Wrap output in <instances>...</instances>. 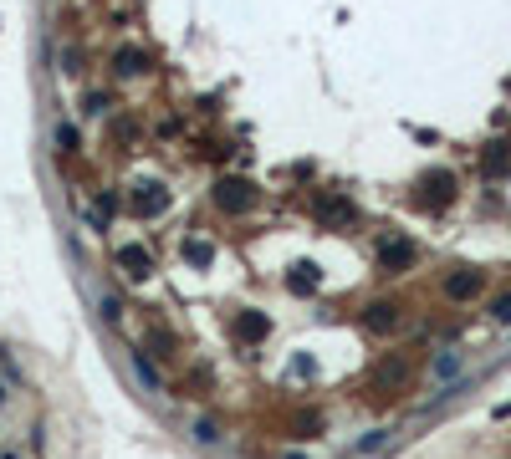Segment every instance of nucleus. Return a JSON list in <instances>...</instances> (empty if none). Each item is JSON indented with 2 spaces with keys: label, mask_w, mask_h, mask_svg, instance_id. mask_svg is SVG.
<instances>
[{
  "label": "nucleus",
  "mask_w": 511,
  "mask_h": 459,
  "mask_svg": "<svg viewBox=\"0 0 511 459\" xmlns=\"http://www.w3.org/2000/svg\"><path fill=\"white\" fill-rule=\"evenodd\" d=\"M210 200H215L220 214H246V209L256 204V189H251L246 179H220L215 189H210Z\"/></svg>",
  "instance_id": "obj_1"
},
{
  "label": "nucleus",
  "mask_w": 511,
  "mask_h": 459,
  "mask_svg": "<svg viewBox=\"0 0 511 459\" xmlns=\"http://www.w3.org/2000/svg\"><path fill=\"white\" fill-rule=\"evenodd\" d=\"M404 383H409V357L404 353H389L373 367V393H399Z\"/></svg>",
  "instance_id": "obj_2"
},
{
  "label": "nucleus",
  "mask_w": 511,
  "mask_h": 459,
  "mask_svg": "<svg viewBox=\"0 0 511 459\" xmlns=\"http://www.w3.org/2000/svg\"><path fill=\"white\" fill-rule=\"evenodd\" d=\"M113 266H118V276H123V281H143L148 271H154V260H148V250H143V245H123V250L113 255Z\"/></svg>",
  "instance_id": "obj_3"
},
{
  "label": "nucleus",
  "mask_w": 511,
  "mask_h": 459,
  "mask_svg": "<svg viewBox=\"0 0 511 459\" xmlns=\"http://www.w3.org/2000/svg\"><path fill=\"white\" fill-rule=\"evenodd\" d=\"M409 260H414V245H409V240L389 235V240H383V245H378V266H383V271H404V266H409Z\"/></svg>",
  "instance_id": "obj_4"
},
{
  "label": "nucleus",
  "mask_w": 511,
  "mask_h": 459,
  "mask_svg": "<svg viewBox=\"0 0 511 459\" xmlns=\"http://www.w3.org/2000/svg\"><path fill=\"white\" fill-rule=\"evenodd\" d=\"M113 72H118V77H143V72H148V56H143L138 47H123V51L113 56Z\"/></svg>",
  "instance_id": "obj_5"
},
{
  "label": "nucleus",
  "mask_w": 511,
  "mask_h": 459,
  "mask_svg": "<svg viewBox=\"0 0 511 459\" xmlns=\"http://www.w3.org/2000/svg\"><path fill=\"white\" fill-rule=\"evenodd\" d=\"M266 332H271V322H266L261 312H246V317H236V337H241V342H261Z\"/></svg>",
  "instance_id": "obj_6"
},
{
  "label": "nucleus",
  "mask_w": 511,
  "mask_h": 459,
  "mask_svg": "<svg viewBox=\"0 0 511 459\" xmlns=\"http://www.w3.org/2000/svg\"><path fill=\"white\" fill-rule=\"evenodd\" d=\"M164 204H169V194H159V189H138L133 200H128V209H133V214H143V220H148V214H159Z\"/></svg>",
  "instance_id": "obj_7"
},
{
  "label": "nucleus",
  "mask_w": 511,
  "mask_h": 459,
  "mask_svg": "<svg viewBox=\"0 0 511 459\" xmlns=\"http://www.w3.org/2000/svg\"><path fill=\"white\" fill-rule=\"evenodd\" d=\"M445 291H450L455 301H465V296H476V291H481V276H476V271H460V276L445 281Z\"/></svg>",
  "instance_id": "obj_8"
},
{
  "label": "nucleus",
  "mask_w": 511,
  "mask_h": 459,
  "mask_svg": "<svg viewBox=\"0 0 511 459\" xmlns=\"http://www.w3.org/2000/svg\"><path fill=\"white\" fill-rule=\"evenodd\" d=\"M317 214H323V220H353V204L337 200V194H323V200H317Z\"/></svg>",
  "instance_id": "obj_9"
},
{
  "label": "nucleus",
  "mask_w": 511,
  "mask_h": 459,
  "mask_svg": "<svg viewBox=\"0 0 511 459\" xmlns=\"http://www.w3.org/2000/svg\"><path fill=\"white\" fill-rule=\"evenodd\" d=\"M450 173H430V179H424V189H430V194H424V200H430V204H445V200H450Z\"/></svg>",
  "instance_id": "obj_10"
},
{
  "label": "nucleus",
  "mask_w": 511,
  "mask_h": 459,
  "mask_svg": "<svg viewBox=\"0 0 511 459\" xmlns=\"http://www.w3.org/2000/svg\"><path fill=\"white\" fill-rule=\"evenodd\" d=\"M184 260L189 266H210V245L205 240H184Z\"/></svg>",
  "instance_id": "obj_11"
},
{
  "label": "nucleus",
  "mask_w": 511,
  "mask_h": 459,
  "mask_svg": "<svg viewBox=\"0 0 511 459\" xmlns=\"http://www.w3.org/2000/svg\"><path fill=\"white\" fill-rule=\"evenodd\" d=\"M148 347H154V357H174V337H169V332H148Z\"/></svg>",
  "instance_id": "obj_12"
},
{
  "label": "nucleus",
  "mask_w": 511,
  "mask_h": 459,
  "mask_svg": "<svg viewBox=\"0 0 511 459\" xmlns=\"http://www.w3.org/2000/svg\"><path fill=\"white\" fill-rule=\"evenodd\" d=\"M368 322L378 326V332H389V326H394L399 317H394V306H373V312H368Z\"/></svg>",
  "instance_id": "obj_13"
},
{
  "label": "nucleus",
  "mask_w": 511,
  "mask_h": 459,
  "mask_svg": "<svg viewBox=\"0 0 511 459\" xmlns=\"http://www.w3.org/2000/svg\"><path fill=\"white\" fill-rule=\"evenodd\" d=\"M0 459H36V439H31V444H6V449H0Z\"/></svg>",
  "instance_id": "obj_14"
},
{
  "label": "nucleus",
  "mask_w": 511,
  "mask_h": 459,
  "mask_svg": "<svg viewBox=\"0 0 511 459\" xmlns=\"http://www.w3.org/2000/svg\"><path fill=\"white\" fill-rule=\"evenodd\" d=\"M195 439L215 444V439H220V424H215V419H200V424H195Z\"/></svg>",
  "instance_id": "obj_15"
},
{
  "label": "nucleus",
  "mask_w": 511,
  "mask_h": 459,
  "mask_svg": "<svg viewBox=\"0 0 511 459\" xmlns=\"http://www.w3.org/2000/svg\"><path fill=\"white\" fill-rule=\"evenodd\" d=\"M102 322H113V326L123 322V301L118 296H102Z\"/></svg>",
  "instance_id": "obj_16"
},
{
  "label": "nucleus",
  "mask_w": 511,
  "mask_h": 459,
  "mask_svg": "<svg viewBox=\"0 0 511 459\" xmlns=\"http://www.w3.org/2000/svg\"><path fill=\"white\" fill-rule=\"evenodd\" d=\"M455 367H460V357H455V353H445V357L435 362V373H440V378H450V373H455Z\"/></svg>",
  "instance_id": "obj_17"
},
{
  "label": "nucleus",
  "mask_w": 511,
  "mask_h": 459,
  "mask_svg": "<svg viewBox=\"0 0 511 459\" xmlns=\"http://www.w3.org/2000/svg\"><path fill=\"white\" fill-rule=\"evenodd\" d=\"M496 322H511V296H501V301H496Z\"/></svg>",
  "instance_id": "obj_18"
},
{
  "label": "nucleus",
  "mask_w": 511,
  "mask_h": 459,
  "mask_svg": "<svg viewBox=\"0 0 511 459\" xmlns=\"http://www.w3.org/2000/svg\"><path fill=\"white\" fill-rule=\"evenodd\" d=\"M0 393H6V388H0Z\"/></svg>",
  "instance_id": "obj_19"
}]
</instances>
